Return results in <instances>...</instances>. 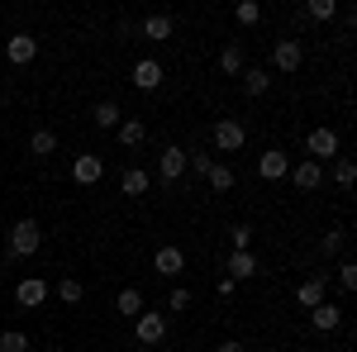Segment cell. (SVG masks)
<instances>
[{"label": "cell", "instance_id": "cell-16", "mask_svg": "<svg viewBox=\"0 0 357 352\" xmlns=\"http://www.w3.org/2000/svg\"><path fill=\"white\" fill-rule=\"evenodd\" d=\"M114 309H119L124 319H138V314H143V291H138V286H124L119 300H114Z\"/></svg>", "mask_w": 357, "mask_h": 352}, {"label": "cell", "instance_id": "cell-6", "mask_svg": "<svg viewBox=\"0 0 357 352\" xmlns=\"http://www.w3.org/2000/svg\"><path fill=\"white\" fill-rule=\"evenodd\" d=\"M243 124H238V119H220V124H215V148H220V153H238V148H243Z\"/></svg>", "mask_w": 357, "mask_h": 352}, {"label": "cell", "instance_id": "cell-4", "mask_svg": "<svg viewBox=\"0 0 357 352\" xmlns=\"http://www.w3.org/2000/svg\"><path fill=\"white\" fill-rule=\"evenodd\" d=\"M134 324H138V343H143V348H153V343H162V338H167V319H162V314H153V309H143Z\"/></svg>", "mask_w": 357, "mask_h": 352}, {"label": "cell", "instance_id": "cell-8", "mask_svg": "<svg viewBox=\"0 0 357 352\" xmlns=\"http://www.w3.org/2000/svg\"><path fill=\"white\" fill-rule=\"evenodd\" d=\"M257 171H262V181H281V176L291 171V158H286L281 148H267V153L257 158Z\"/></svg>", "mask_w": 357, "mask_h": 352}, {"label": "cell", "instance_id": "cell-20", "mask_svg": "<svg viewBox=\"0 0 357 352\" xmlns=\"http://www.w3.org/2000/svg\"><path fill=\"white\" fill-rule=\"evenodd\" d=\"M148 181H153V176H148V171H143V167H129V171H124V176H119V190H124V195H143V190H148Z\"/></svg>", "mask_w": 357, "mask_h": 352}, {"label": "cell", "instance_id": "cell-30", "mask_svg": "<svg viewBox=\"0 0 357 352\" xmlns=\"http://www.w3.org/2000/svg\"><path fill=\"white\" fill-rule=\"evenodd\" d=\"M305 15H310V20H333V15H338V5H333V0H310V5H305Z\"/></svg>", "mask_w": 357, "mask_h": 352}, {"label": "cell", "instance_id": "cell-11", "mask_svg": "<svg viewBox=\"0 0 357 352\" xmlns=\"http://www.w3.org/2000/svg\"><path fill=\"white\" fill-rule=\"evenodd\" d=\"M181 171H186V148H176V143L162 148V158H158V176H162V181H176Z\"/></svg>", "mask_w": 357, "mask_h": 352}, {"label": "cell", "instance_id": "cell-22", "mask_svg": "<svg viewBox=\"0 0 357 352\" xmlns=\"http://www.w3.org/2000/svg\"><path fill=\"white\" fill-rule=\"evenodd\" d=\"M114 134H119L124 148H138V143L148 138V129H143V119H119V129H114Z\"/></svg>", "mask_w": 357, "mask_h": 352}, {"label": "cell", "instance_id": "cell-34", "mask_svg": "<svg viewBox=\"0 0 357 352\" xmlns=\"http://www.w3.org/2000/svg\"><path fill=\"white\" fill-rule=\"evenodd\" d=\"M186 167H191V171H200V176H205V171H210V167H215V158H210V153H186Z\"/></svg>", "mask_w": 357, "mask_h": 352}, {"label": "cell", "instance_id": "cell-13", "mask_svg": "<svg viewBox=\"0 0 357 352\" xmlns=\"http://www.w3.org/2000/svg\"><path fill=\"white\" fill-rule=\"evenodd\" d=\"M310 324L319 328V333H333V328L343 324V309H338V305H329V300H324V305H314V309H310Z\"/></svg>", "mask_w": 357, "mask_h": 352}, {"label": "cell", "instance_id": "cell-35", "mask_svg": "<svg viewBox=\"0 0 357 352\" xmlns=\"http://www.w3.org/2000/svg\"><path fill=\"white\" fill-rule=\"evenodd\" d=\"M167 305H172V309L181 314V309L191 305V291H186V286H172V296H167Z\"/></svg>", "mask_w": 357, "mask_h": 352}, {"label": "cell", "instance_id": "cell-3", "mask_svg": "<svg viewBox=\"0 0 357 352\" xmlns=\"http://www.w3.org/2000/svg\"><path fill=\"white\" fill-rule=\"evenodd\" d=\"M305 153H310V162H329V158H338V134H333V129H310Z\"/></svg>", "mask_w": 357, "mask_h": 352}, {"label": "cell", "instance_id": "cell-36", "mask_svg": "<svg viewBox=\"0 0 357 352\" xmlns=\"http://www.w3.org/2000/svg\"><path fill=\"white\" fill-rule=\"evenodd\" d=\"M220 352H248L243 343H220Z\"/></svg>", "mask_w": 357, "mask_h": 352}, {"label": "cell", "instance_id": "cell-33", "mask_svg": "<svg viewBox=\"0 0 357 352\" xmlns=\"http://www.w3.org/2000/svg\"><path fill=\"white\" fill-rule=\"evenodd\" d=\"M319 252H324V257H333V252H343V234H338V229H329V234L319 238Z\"/></svg>", "mask_w": 357, "mask_h": 352}, {"label": "cell", "instance_id": "cell-27", "mask_svg": "<svg viewBox=\"0 0 357 352\" xmlns=\"http://www.w3.org/2000/svg\"><path fill=\"white\" fill-rule=\"evenodd\" d=\"M0 352H29V338L15 328H0Z\"/></svg>", "mask_w": 357, "mask_h": 352}, {"label": "cell", "instance_id": "cell-14", "mask_svg": "<svg viewBox=\"0 0 357 352\" xmlns=\"http://www.w3.org/2000/svg\"><path fill=\"white\" fill-rule=\"evenodd\" d=\"M224 267H229V281H252L257 276V257L252 252H229Z\"/></svg>", "mask_w": 357, "mask_h": 352}, {"label": "cell", "instance_id": "cell-2", "mask_svg": "<svg viewBox=\"0 0 357 352\" xmlns=\"http://www.w3.org/2000/svg\"><path fill=\"white\" fill-rule=\"evenodd\" d=\"M301 38H276L272 43V72H281V77H291L296 67H301Z\"/></svg>", "mask_w": 357, "mask_h": 352}, {"label": "cell", "instance_id": "cell-21", "mask_svg": "<svg viewBox=\"0 0 357 352\" xmlns=\"http://www.w3.org/2000/svg\"><path fill=\"white\" fill-rule=\"evenodd\" d=\"M220 72L224 77H243V43H229L220 53Z\"/></svg>", "mask_w": 357, "mask_h": 352}, {"label": "cell", "instance_id": "cell-10", "mask_svg": "<svg viewBox=\"0 0 357 352\" xmlns=\"http://www.w3.org/2000/svg\"><path fill=\"white\" fill-rule=\"evenodd\" d=\"M153 271H158V276H181V271H186V252H181V247H158V257H153Z\"/></svg>", "mask_w": 357, "mask_h": 352}, {"label": "cell", "instance_id": "cell-15", "mask_svg": "<svg viewBox=\"0 0 357 352\" xmlns=\"http://www.w3.org/2000/svg\"><path fill=\"white\" fill-rule=\"evenodd\" d=\"M291 181H296L301 190H319V186H324V167H319V162H301L296 171H291Z\"/></svg>", "mask_w": 357, "mask_h": 352}, {"label": "cell", "instance_id": "cell-7", "mask_svg": "<svg viewBox=\"0 0 357 352\" xmlns=\"http://www.w3.org/2000/svg\"><path fill=\"white\" fill-rule=\"evenodd\" d=\"M5 57H10L15 67H24V62H33V57H38V38H33V33H15V38L5 43Z\"/></svg>", "mask_w": 357, "mask_h": 352}, {"label": "cell", "instance_id": "cell-12", "mask_svg": "<svg viewBox=\"0 0 357 352\" xmlns=\"http://www.w3.org/2000/svg\"><path fill=\"white\" fill-rule=\"evenodd\" d=\"M134 86L138 91H158L162 86V62H153V57L134 62Z\"/></svg>", "mask_w": 357, "mask_h": 352}, {"label": "cell", "instance_id": "cell-17", "mask_svg": "<svg viewBox=\"0 0 357 352\" xmlns=\"http://www.w3.org/2000/svg\"><path fill=\"white\" fill-rule=\"evenodd\" d=\"M172 15H148V20H143V38H153V43H167V38H172Z\"/></svg>", "mask_w": 357, "mask_h": 352}, {"label": "cell", "instance_id": "cell-28", "mask_svg": "<svg viewBox=\"0 0 357 352\" xmlns=\"http://www.w3.org/2000/svg\"><path fill=\"white\" fill-rule=\"evenodd\" d=\"M205 181H210V186H215V190H234V171H229V167H220V162H215V167H210V171H205Z\"/></svg>", "mask_w": 357, "mask_h": 352}, {"label": "cell", "instance_id": "cell-24", "mask_svg": "<svg viewBox=\"0 0 357 352\" xmlns=\"http://www.w3.org/2000/svg\"><path fill=\"white\" fill-rule=\"evenodd\" d=\"M53 291H57V300H62V305H82V296H86V291H82V281H72V276H62Z\"/></svg>", "mask_w": 357, "mask_h": 352}, {"label": "cell", "instance_id": "cell-19", "mask_svg": "<svg viewBox=\"0 0 357 352\" xmlns=\"http://www.w3.org/2000/svg\"><path fill=\"white\" fill-rule=\"evenodd\" d=\"M296 305H305V309L324 305V281H319V276H310V281H301V291H296Z\"/></svg>", "mask_w": 357, "mask_h": 352}, {"label": "cell", "instance_id": "cell-5", "mask_svg": "<svg viewBox=\"0 0 357 352\" xmlns=\"http://www.w3.org/2000/svg\"><path fill=\"white\" fill-rule=\"evenodd\" d=\"M48 291H53L48 281H38V276H29V281H20V286H15V300H20V309H38V305L48 300Z\"/></svg>", "mask_w": 357, "mask_h": 352}, {"label": "cell", "instance_id": "cell-26", "mask_svg": "<svg viewBox=\"0 0 357 352\" xmlns=\"http://www.w3.org/2000/svg\"><path fill=\"white\" fill-rule=\"evenodd\" d=\"M353 181H357V167L348 162V158H338V162H333V186H343V190H348Z\"/></svg>", "mask_w": 357, "mask_h": 352}, {"label": "cell", "instance_id": "cell-9", "mask_svg": "<svg viewBox=\"0 0 357 352\" xmlns=\"http://www.w3.org/2000/svg\"><path fill=\"white\" fill-rule=\"evenodd\" d=\"M72 176H77V186H96V181L105 176V162H100L96 153H82V158L72 162Z\"/></svg>", "mask_w": 357, "mask_h": 352}, {"label": "cell", "instance_id": "cell-18", "mask_svg": "<svg viewBox=\"0 0 357 352\" xmlns=\"http://www.w3.org/2000/svg\"><path fill=\"white\" fill-rule=\"evenodd\" d=\"M267 86H272V72H267V67H243V91L248 95H267Z\"/></svg>", "mask_w": 357, "mask_h": 352}, {"label": "cell", "instance_id": "cell-1", "mask_svg": "<svg viewBox=\"0 0 357 352\" xmlns=\"http://www.w3.org/2000/svg\"><path fill=\"white\" fill-rule=\"evenodd\" d=\"M38 247H43V229H38L33 219H20V224L10 229V252H15V257H33Z\"/></svg>", "mask_w": 357, "mask_h": 352}, {"label": "cell", "instance_id": "cell-29", "mask_svg": "<svg viewBox=\"0 0 357 352\" xmlns=\"http://www.w3.org/2000/svg\"><path fill=\"white\" fill-rule=\"evenodd\" d=\"M229 243H234V252H252V229L248 224H234L229 229Z\"/></svg>", "mask_w": 357, "mask_h": 352}, {"label": "cell", "instance_id": "cell-31", "mask_svg": "<svg viewBox=\"0 0 357 352\" xmlns=\"http://www.w3.org/2000/svg\"><path fill=\"white\" fill-rule=\"evenodd\" d=\"M234 20H238V24H257V20H262V5H257V0H243V5L234 10Z\"/></svg>", "mask_w": 357, "mask_h": 352}, {"label": "cell", "instance_id": "cell-25", "mask_svg": "<svg viewBox=\"0 0 357 352\" xmlns=\"http://www.w3.org/2000/svg\"><path fill=\"white\" fill-rule=\"evenodd\" d=\"M119 119H124V114H119L114 100H100V105H96V124H100V129H119Z\"/></svg>", "mask_w": 357, "mask_h": 352}, {"label": "cell", "instance_id": "cell-32", "mask_svg": "<svg viewBox=\"0 0 357 352\" xmlns=\"http://www.w3.org/2000/svg\"><path fill=\"white\" fill-rule=\"evenodd\" d=\"M338 281H343V291H353V286H357V262H353V257L338 262Z\"/></svg>", "mask_w": 357, "mask_h": 352}, {"label": "cell", "instance_id": "cell-23", "mask_svg": "<svg viewBox=\"0 0 357 352\" xmlns=\"http://www.w3.org/2000/svg\"><path fill=\"white\" fill-rule=\"evenodd\" d=\"M29 153H33V158H53L57 153V134L53 129H38V134L29 138Z\"/></svg>", "mask_w": 357, "mask_h": 352}]
</instances>
